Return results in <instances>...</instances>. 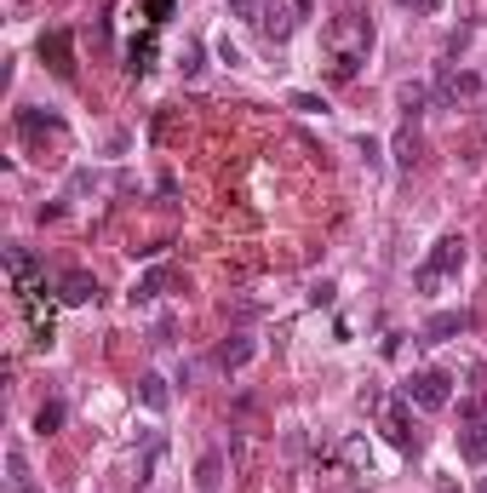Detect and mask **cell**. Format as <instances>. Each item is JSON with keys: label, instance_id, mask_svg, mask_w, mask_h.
<instances>
[{"label": "cell", "instance_id": "obj_1", "mask_svg": "<svg viewBox=\"0 0 487 493\" xmlns=\"http://www.w3.org/2000/svg\"><path fill=\"white\" fill-rule=\"evenodd\" d=\"M327 47H333V80H355L362 58L373 52V24L362 12H338L327 24Z\"/></svg>", "mask_w": 487, "mask_h": 493}, {"label": "cell", "instance_id": "obj_2", "mask_svg": "<svg viewBox=\"0 0 487 493\" xmlns=\"http://www.w3.org/2000/svg\"><path fill=\"white\" fill-rule=\"evenodd\" d=\"M464 270V235H441V241L430 247V259L413 270V287L418 293H436L441 282H448V275H459Z\"/></svg>", "mask_w": 487, "mask_h": 493}, {"label": "cell", "instance_id": "obj_3", "mask_svg": "<svg viewBox=\"0 0 487 493\" xmlns=\"http://www.w3.org/2000/svg\"><path fill=\"white\" fill-rule=\"evenodd\" d=\"M401 396H408L413 407H425V413H441V407L453 402V379L441 368H425V373H413L408 384H401Z\"/></svg>", "mask_w": 487, "mask_h": 493}, {"label": "cell", "instance_id": "obj_4", "mask_svg": "<svg viewBox=\"0 0 487 493\" xmlns=\"http://www.w3.org/2000/svg\"><path fill=\"white\" fill-rule=\"evenodd\" d=\"M310 17V0H264V24H259V35L264 40H287L292 29H299Z\"/></svg>", "mask_w": 487, "mask_h": 493}, {"label": "cell", "instance_id": "obj_5", "mask_svg": "<svg viewBox=\"0 0 487 493\" xmlns=\"http://www.w3.org/2000/svg\"><path fill=\"white\" fill-rule=\"evenodd\" d=\"M40 63H52V75L75 80V40H69V29H47L40 35Z\"/></svg>", "mask_w": 487, "mask_h": 493}, {"label": "cell", "instance_id": "obj_6", "mask_svg": "<svg viewBox=\"0 0 487 493\" xmlns=\"http://www.w3.org/2000/svg\"><path fill=\"white\" fill-rule=\"evenodd\" d=\"M6 270H12V287H17V298H24V305H35V298H40V264L29 259L24 247H6Z\"/></svg>", "mask_w": 487, "mask_h": 493}, {"label": "cell", "instance_id": "obj_7", "mask_svg": "<svg viewBox=\"0 0 487 493\" xmlns=\"http://www.w3.org/2000/svg\"><path fill=\"white\" fill-rule=\"evenodd\" d=\"M385 436L401 447V454H418V447H425V442H418V431H413V413H408V396H401V402H390L385 407Z\"/></svg>", "mask_w": 487, "mask_h": 493}, {"label": "cell", "instance_id": "obj_8", "mask_svg": "<svg viewBox=\"0 0 487 493\" xmlns=\"http://www.w3.org/2000/svg\"><path fill=\"white\" fill-rule=\"evenodd\" d=\"M98 275H87V270H69V275H63V282H58V305H98Z\"/></svg>", "mask_w": 487, "mask_h": 493}, {"label": "cell", "instance_id": "obj_9", "mask_svg": "<svg viewBox=\"0 0 487 493\" xmlns=\"http://www.w3.org/2000/svg\"><path fill=\"white\" fill-rule=\"evenodd\" d=\"M459 454H464V465H482V459H487V424H482V419H464Z\"/></svg>", "mask_w": 487, "mask_h": 493}, {"label": "cell", "instance_id": "obj_10", "mask_svg": "<svg viewBox=\"0 0 487 493\" xmlns=\"http://www.w3.org/2000/svg\"><path fill=\"white\" fill-rule=\"evenodd\" d=\"M464 327H471V316H464V310H441V316H430L425 345H441V338H453V333H464Z\"/></svg>", "mask_w": 487, "mask_h": 493}, {"label": "cell", "instance_id": "obj_11", "mask_svg": "<svg viewBox=\"0 0 487 493\" xmlns=\"http://www.w3.org/2000/svg\"><path fill=\"white\" fill-rule=\"evenodd\" d=\"M252 350H259V345H252L247 333H236V338H224V345H218V368H224V373H236V368H247V361H252Z\"/></svg>", "mask_w": 487, "mask_h": 493}, {"label": "cell", "instance_id": "obj_12", "mask_svg": "<svg viewBox=\"0 0 487 493\" xmlns=\"http://www.w3.org/2000/svg\"><path fill=\"white\" fill-rule=\"evenodd\" d=\"M150 70H155V29L126 47V75H150Z\"/></svg>", "mask_w": 487, "mask_h": 493}, {"label": "cell", "instance_id": "obj_13", "mask_svg": "<svg viewBox=\"0 0 487 493\" xmlns=\"http://www.w3.org/2000/svg\"><path fill=\"white\" fill-rule=\"evenodd\" d=\"M17 133H24V138H40V133H63V121L58 115H40V110H17Z\"/></svg>", "mask_w": 487, "mask_h": 493}, {"label": "cell", "instance_id": "obj_14", "mask_svg": "<svg viewBox=\"0 0 487 493\" xmlns=\"http://www.w3.org/2000/svg\"><path fill=\"white\" fill-rule=\"evenodd\" d=\"M138 402L150 407V413H166V402H173V396H166V379L161 373H143L138 379Z\"/></svg>", "mask_w": 487, "mask_h": 493}, {"label": "cell", "instance_id": "obj_15", "mask_svg": "<svg viewBox=\"0 0 487 493\" xmlns=\"http://www.w3.org/2000/svg\"><path fill=\"white\" fill-rule=\"evenodd\" d=\"M482 92V80L476 75H453V70H441V98H476Z\"/></svg>", "mask_w": 487, "mask_h": 493}, {"label": "cell", "instance_id": "obj_16", "mask_svg": "<svg viewBox=\"0 0 487 493\" xmlns=\"http://www.w3.org/2000/svg\"><path fill=\"white\" fill-rule=\"evenodd\" d=\"M218 477H224V459L206 454V459L196 465V488H201V493H218Z\"/></svg>", "mask_w": 487, "mask_h": 493}, {"label": "cell", "instance_id": "obj_17", "mask_svg": "<svg viewBox=\"0 0 487 493\" xmlns=\"http://www.w3.org/2000/svg\"><path fill=\"white\" fill-rule=\"evenodd\" d=\"M390 149H396V166H413L418 161V133H413V126H401Z\"/></svg>", "mask_w": 487, "mask_h": 493}, {"label": "cell", "instance_id": "obj_18", "mask_svg": "<svg viewBox=\"0 0 487 493\" xmlns=\"http://www.w3.org/2000/svg\"><path fill=\"white\" fill-rule=\"evenodd\" d=\"M58 424H63V402H47L35 413V436H58Z\"/></svg>", "mask_w": 487, "mask_h": 493}, {"label": "cell", "instance_id": "obj_19", "mask_svg": "<svg viewBox=\"0 0 487 493\" xmlns=\"http://www.w3.org/2000/svg\"><path fill=\"white\" fill-rule=\"evenodd\" d=\"M161 287H166V270H150V275L132 287V305H150V298H161Z\"/></svg>", "mask_w": 487, "mask_h": 493}, {"label": "cell", "instance_id": "obj_20", "mask_svg": "<svg viewBox=\"0 0 487 493\" xmlns=\"http://www.w3.org/2000/svg\"><path fill=\"white\" fill-rule=\"evenodd\" d=\"M224 6H229V12H236V17H241V24H252V29H259V24H264V0H224Z\"/></svg>", "mask_w": 487, "mask_h": 493}, {"label": "cell", "instance_id": "obj_21", "mask_svg": "<svg viewBox=\"0 0 487 493\" xmlns=\"http://www.w3.org/2000/svg\"><path fill=\"white\" fill-rule=\"evenodd\" d=\"M396 98H401V110H408V115H418V110H425V98H430V92L418 87V80H401V92H396Z\"/></svg>", "mask_w": 487, "mask_h": 493}, {"label": "cell", "instance_id": "obj_22", "mask_svg": "<svg viewBox=\"0 0 487 493\" xmlns=\"http://www.w3.org/2000/svg\"><path fill=\"white\" fill-rule=\"evenodd\" d=\"M143 17H150V24H166V17H173V0H143Z\"/></svg>", "mask_w": 487, "mask_h": 493}, {"label": "cell", "instance_id": "obj_23", "mask_svg": "<svg viewBox=\"0 0 487 493\" xmlns=\"http://www.w3.org/2000/svg\"><path fill=\"white\" fill-rule=\"evenodd\" d=\"M287 103H292V110H304V115H315V110H327V103H322V98H315V92H292Z\"/></svg>", "mask_w": 487, "mask_h": 493}, {"label": "cell", "instance_id": "obj_24", "mask_svg": "<svg viewBox=\"0 0 487 493\" xmlns=\"http://www.w3.org/2000/svg\"><path fill=\"white\" fill-rule=\"evenodd\" d=\"M401 6H413V12H441V0H401Z\"/></svg>", "mask_w": 487, "mask_h": 493}]
</instances>
